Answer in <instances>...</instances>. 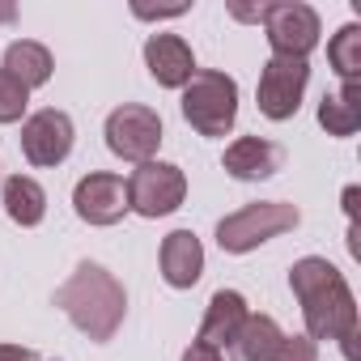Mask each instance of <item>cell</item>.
I'll use <instances>...</instances> for the list:
<instances>
[{"label":"cell","instance_id":"6da1fadb","mask_svg":"<svg viewBox=\"0 0 361 361\" xmlns=\"http://www.w3.org/2000/svg\"><path fill=\"white\" fill-rule=\"evenodd\" d=\"M289 289L302 306L306 336L310 340H340L344 357L357 361V348H353V340H357V302H353V289L340 276V268L319 259V255H306L289 268Z\"/></svg>","mask_w":361,"mask_h":361},{"label":"cell","instance_id":"7a4b0ae2","mask_svg":"<svg viewBox=\"0 0 361 361\" xmlns=\"http://www.w3.org/2000/svg\"><path fill=\"white\" fill-rule=\"evenodd\" d=\"M56 306L77 323V331H85L94 344L115 340L123 310H128V293L123 285L102 268V264H77V272L56 289Z\"/></svg>","mask_w":361,"mask_h":361},{"label":"cell","instance_id":"3957f363","mask_svg":"<svg viewBox=\"0 0 361 361\" xmlns=\"http://www.w3.org/2000/svg\"><path fill=\"white\" fill-rule=\"evenodd\" d=\"M183 119L200 136H226L238 119V81L221 68H196L183 85Z\"/></svg>","mask_w":361,"mask_h":361},{"label":"cell","instance_id":"277c9868","mask_svg":"<svg viewBox=\"0 0 361 361\" xmlns=\"http://www.w3.org/2000/svg\"><path fill=\"white\" fill-rule=\"evenodd\" d=\"M302 213L285 200H255V204H243L238 213L221 217L217 221V247L230 251V255H247L255 251L259 243L285 234V230H298Z\"/></svg>","mask_w":361,"mask_h":361},{"label":"cell","instance_id":"5b68a950","mask_svg":"<svg viewBox=\"0 0 361 361\" xmlns=\"http://www.w3.org/2000/svg\"><path fill=\"white\" fill-rule=\"evenodd\" d=\"M188 196V174L170 166V161H140L128 174V209L157 221L166 213H174Z\"/></svg>","mask_w":361,"mask_h":361},{"label":"cell","instance_id":"8992f818","mask_svg":"<svg viewBox=\"0 0 361 361\" xmlns=\"http://www.w3.org/2000/svg\"><path fill=\"white\" fill-rule=\"evenodd\" d=\"M161 145V115L140 102H123L106 115V149L123 161H153Z\"/></svg>","mask_w":361,"mask_h":361},{"label":"cell","instance_id":"52a82bcc","mask_svg":"<svg viewBox=\"0 0 361 361\" xmlns=\"http://www.w3.org/2000/svg\"><path fill=\"white\" fill-rule=\"evenodd\" d=\"M264 30L272 43V56H289V60H306L319 47V13L302 0H276L264 5Z\"/></svg>","mask_w":361,"mask_h":361},{"label":"cell","instance_id":"ba28073f","mask_svg":"<svg viewBox=\"0 0 361 361\" xmlns=\"http://www.w3.org/2000/svg\"><path fill=\"white\" fill-rule=\"evenodd\" d=\"M306 81H310V64L306 60H289V56H272L259 73V85H255V98H259V111L276 123L293 119L298 106H302V94H306Z\"/></svg>","mask_w":361,"mask_h":361},{"label":"cell","instance_id":"9c48e42d","mask_svg":"<svg viewBox=\"0 0 361 361\" xmlns=\"http://www.w3.org/2000/svg\"><path fill=\"white\" fill-rule=\"evenodd\" d=\"M73 209L85 226H115L128 213V183L123 174L111 170H94L73 188Z\"/></svg>","mask_w":361,"mask_h":361},{"label":"cell","instance_id":"30bf717a","mask_svg":"<svg viewBox=\"0 0 361 361\" xmlns=\"http://www.w3.org/2000/svg\"><path fill=\"white\" fill-rule=\"evenodd\" d=\"M73 119L64 115V111H56V106H47V111H35L26 123H22V153H26V161L30 166H60L68 153H73Z\"/></svg>","mask_w":361,"mask_h":361},{"label":"cell","instance_id":"8fae6325","mask_svg":"<svg viewBox=\"0 0 361 361\" xmlns=\"http://www.w3.org/2000/svg\"><path fill=\"white\" fill-rule=\"evenodd\" d=\"M145 64L161 90H183L196 77V56L178 35H149L145 39Z\"/></svg>","mask_w":361,"mask_h":361},{"label":"cell","instance_id":"7c38bea8","mask_svg":"<svg viewBox=\"0 0 361 361\" xmlns=\"http://www.w3.org/2000/svg\"><path fill=\"white\" fill-rule=\"evenodd\" d=\"M281 161H285L281 145H272V140H264V136H238V140L226 149V157H221L226 174L243 178V183H255V178H272V174L281 170Z\"/></svg>","mask_w":361,"mask_h":361},{"label":"cell","instance_id":"4fadbf2b","mask_svg":"<svg viewBox=\"0 0 361 361\" xmlns=\"http://www.w3.org/2000/svg\"><path fill=\"white\" fill-rule=\"evenodd\" d=\"M204 272V247L192 230H174L161 243V281L170 289H192Z\"/></svg>","mask_w":361,"mask_h":361},{"label":"cell","instance_id":"5bb4252c","mask_svg":"<svg viewBox=\"0 0 361 361\" xmlns=\"http://www.w3.org/2000/svg\"><path fill=\"white\" fill-rule=\"evenodd\" d=\"M281 344H285V331L276 327L272 314H247L226 348H230V361H276Z\"/></svg>","mask_w":361,"mask_h":361},{"label":"cell","instance_id":"9a60e30c","mask_svg":"<svg viewBox=\"0 0 361 361\" xmlns=\"http://www.w3.org/2000/svg\"><path fill=\"white\" fill-rule=\"evenodd\" d=\"M251 310H247V298L238 293V289H217L213 298H209V310H204V323H200V344H209V348H221V344H230L234 340V331L243 327V319H247Z\"/></svg>","mask_w":361,"mask_h":361},{"label":"cell","instance_id":"2e32d148","mask_svg":"<svg viewBox=\"0 0 361 361\" xmlns=\"http://www.w3.org/2000/svg\"><path fill=\"white\" fill-rule=\"evenodd\" d=\"M0 204H5L9 221H18L26 230H35L47 217V192L39 188V178H30V174H9L5 188H0Z\"/></svg>","mask_w":361,"mask_h":361},{"label":"cell","instance_id":"e0dca14e","mask_svg":"<svg viewBox=\"0 0 361 361\" xmlns=\"http://www.w3.org/2000/svg\"><path fill=\"white\" fill-rule=\"evenodd\" d=\"M5 68L9 77H18L26 90H39V85H47L51 81V51L43 47V43H35V39H18V43H9L5 47Z\"/></svg>","mask_w":361,"mask_h":361},{"label":"cell","instance_id":"ac0fdd59","mask_svg":"<svg viewBox=\"0 0 361 361\" xmlns=\"http://www.w3.org/2000/svg\"><path fill=\"white\" fill-rule=\"evenodd\" d=\"M319 123L327 128V136H353L361 128V85L357 81H344L340 94H323Z\"/></svg>","mask_w":361,"mask_h":361},{"label":"cell","instance_id":"d6986e66","mask_svg":"<svg viewBox=\"0 0 361 361\" xmlns=\"http://www.w3.org/2000/svg\"><path fill=\"white\" fill-rule=\"evenodd\" d=\"M327 60H331V68L340 73V81H357V73H361V26H357V22H348V26H340V30L331 35Z\"/></svg>","mask_w":361,"mask_h":361},{"label":"cell","instance_id":"ffe728a7","mask_svg":"<svg viewBox=\"0 0 361 361\" xmlns=\"http://www.w3.org/2000/svg\"><path fill=\"white\" fill-rule=\"evenodd\" d=\"M26 106H30V90L0 68V123H18L26 115Z\"/></svg>","mask_w":361,"mask_h":361},{"label":"cell","instance_id":"44dd1931","mask_svg":"<svg viewBox=\"0 0 361 361\" xmlns=\"http://www.w3.org/2000/svg\"><path fill=\"white\" fill-rule=\"evenodd\" d=\"M276 361H319V344L310 336H285Z\"/></svg>","mask_w":361,"mask_h":361},{"label":"cell","instance_id":"7402d4cb","mask_svg":"<svg viewBox=\"0 0 361 361\" xmlns=\"http://www.w3.org/2000/svg\"><path fill=\"white\" fill-rule=\"evenodd\" d=\"M183 361H226V357H221V348H209V344L192 340V344L183 348Z\"/></svg>","mask_w":361,"mask_h":361},{"label":"cell","instance_id":"603a6c76","mask_svg":"<svg viewBox=\"0 0 361 361\" xmlns=\"http://www.w3.org/2000/svg\"><path fill=\"white\" fill-rule=\"evenodd\" d=\"M132 13H136V18H178V13H188V5H170V9H149V5H136Z\"/></svg>","mask_w":361,"mask_h":361},{"label":"cell","instance_id":"cb8c5ba5","mask_svg":"<svg viewBox=\"0 0 361 361\" xmlns=\"http://www.w3.org/2000/svg\"><path fill=\"white\" fill-rule=\"evenodd\" d=\"M0 361H39V357L22 344H0Z\"/></svg>","mask_w":361,"mask_h":361},{"label":"cell","instance_id":"d4e9b609","mask_svg":"<svg viewBox=\"0 0 361 361\" xmlns=\"http://www.w3.org/2000/svg\"><path fill=\"white\" fill-rule=\"evenodd\" d=\"M0 22H13V5H0Z\"/></svg>","mask_w":361,"mask_h":361}]
</instances>
